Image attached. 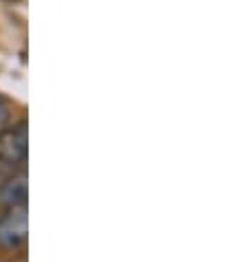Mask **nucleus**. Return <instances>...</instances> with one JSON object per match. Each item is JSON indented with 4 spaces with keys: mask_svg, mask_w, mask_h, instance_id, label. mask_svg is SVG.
I'll use <instances>...</instances> for the list:
<instances>
[{
    "mask_svg": "<svg viewBox=\"0 0 247 262\" xmlns=\"http://www.w3.org/2000/svg\"><path fill=\"white\" fill-rule=\"evenodd\" d=\"M29 150V133L27 121H20L18 126L0 133V163L7 167L23 165L27 161Z\"/></svg>",
    "mask_w": 247,
    "mask_h": 262,
    "instance_id": "obj_1",
    "label": "nucleus"
},
{
    "mask_svg": "<svg viewBox=\"0 0 247 262\" xmlns=\"http://www.w3.org/2000/svg\"><path fill=\"white\" fill-rule=\"evenodd\" d=\"M27 243V203L7 207L0 216V247L3 249H20Z\"/></svg>",
    "mask_w": 247,
    "mask_h": 262,
    "instance_id": "obj_2",
    "label": "nucleus"
},
{
    "mask_svg": "<svg viewBox=\"0 0 247 262\" xmlns=\"http://www.w3.org/2000/svg\"><path fill=\"white\" fill-rule=\"evenodd\" d=\"M27 172L20 170L18 174H13L0 185V203L5 207H16V205H25L27 203Z\"/></svg>",
    "mask_w": 247,
    "mask_h": 262,
    "instance_id": "obj_3",
    "label": "nucleus"
},
{
    "mask_svg": "<svg viewBox=\"0 0 247 262\" xmlns=\"http://www.w3.org/2000/svg\"><path fill=\"white\" fill-rule=\"evenodd\" d=\"M9 117H11V111H9V104H7V99L0 95V133L7 128V123H9Z\"/></svg>",
    "mask_w": 247,
    "mask_h": 262,
    "instance_id": "obj_4",
    "label": "nucleus"
},
{
    "mask_svg": "<svg viewBox=\"0 0 247 262\" xmlns=\"http://www.w3.org/2000/svg\"><path fill=\"white\" fill-rule=\"evenodd\" d=\"M16 262H27V258H25V256H23V258H18V260H16Z\"/></svg>",
    "mask_w": 247,
    "mask_h": 262,
    "instance_id": "obj_5",
    "label": "nucleus"
},
{
    "mask_svg": "<svg viewBox=\"0 0 247 262\" xmlns=\"http://www.w3.org/2000/svg\"><path fill=\"white\" fill-rule=\"evenodd\" d=\"M5 3H20V0H5Z\"/></svg>",
    "mask_w": 247,
    "mask_h": 262,
    "instance_id": "obj_6",
    "label": "nucleus"
}]
</instances>
